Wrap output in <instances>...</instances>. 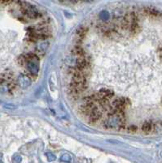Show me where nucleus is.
Instances as JSON below:
<instances>
[{
	"label": "nucleus",
	"instance_id": "obj_1",
	"mask_svg": "<svg viewBox=\"0 0 162 163\" xmlns=\"http://www.w3.org/2000/svg\"><path fill=\"white\" fill-rule=\"evenodd\" d=\"M25 65H26V69L29 72L28 75L30 77V78L37 77L38 72H39L38 64H36L34 61H29Z\"/></svg>",
	"mask_w": 162,
	"mask_h": 163
},
{
	"label": "nucleus",
	"instance_id": "obj_2",
	"mask_svg": "<svg viewBox=\"0 0 162 163\" xmlns=\"http://www.w3.org/2000/svg\"><path fill=\"white\" fill-rule=\"evenodd\" d=\"M88 27L85 26V25H82L80 27L79 29L77 30V33H76V44H82L83 43V40L84 39V37H86V35L88 32Z\"/></svg>",
	"mask_w": 162,
	"mask_h": 163
},
{
	"label": "nucleus",
	"instance_id": "obj_3",
	"mask_svg": "<svg viewBox=\"0 0 162 163\" xmlns=\"http://www.w3.org/2000/svg\"><path fill=\"white\" fill-rule=\"evenodd\" d=\"M102 118V112L98 109V107L96 106L93 110H91L90 115L88 116V120L90 124H95Z\"/></svg>",
	"mask_w": 162,
	"mask_h": 163
},
{
	"label": "nucleus",
	"instance_id": "obj_4",
	"mask_svg": "<svg viewBox=\"0 0 162 163\" xmlns=\"http://www.w3.org/2000/svg\"><path fill=\"white\" fill-rule=\"evenodd\" d=\"M143 13L147 16L151 18H160L162 16V13L154 8H144L143 9Z\"/></svg>",
	"mask_w": 162,
	"mask_h": 163
},
{
	"label": "nucleus",
	"instance_id": "obj_5",
	"mask_svg": "<svg viewBox=\"0 0 162 163\" xmlns=\"http://www.w3.org/2000/svg\"><path fill=\"white\" fill-rule=\"evenodd\" d=\"M16 83L18 84L21 88H26L29 86L31 84V78L29 75H24L21 74L17 78V82Z\"/></svg>",
	"mask_w": 162,
	"mask_h": 163
},
{
	"label": "nucleus",
	"instance_id": "obj_6",
	"mask_svg": "<svg viewBox=\"0 0 162 163\" xmlns=\"http://www.w3.org/2000/svg\"><path fill=\"white\" fill-rule=\"evenodd\" d=\"M97 96H98L99 99H110L113 96L114 92L112 90H109V89H101L99 91L96 93ZM98 99V100H99ZM98 102V101H97Z\"/></svg>",
	"mask_w": 162,
	"mask_h": 163
},
{
	"label": "nucleus",
	"instance_id": "obj_7",
	"mask_svg": "<svg viewBox=\"0 0 162 163\" xmlns=\"http://www.w3.org/2000/svg\"><path fill=\"white\" fill-rule=\"evenodd\" d=\"M141 130H142V131H143L144 133H151V132L155 131V122H153V121L151 120L144 122L142 124Z\"/></svg>",
	"mask_w": 162,
	"mask_h": 163
},
{
	"label": "nucleus",
	"instance_id": "obj_8",
	"mask_svg": "<svg viewBox=\"0 0 162 163\" xmlns=\"http://www.w3.org/2000/svg\"><path fill=\"white\" fill-rule=\"evenodd\" d=\"M72 52L73 54H74V55L77 56L78 57H79V56H86L85 50H84V48L82 47V45H80V44H76V45L74 46V47H73L72 50Z\"/></svg>",
	"mask_w": 162,
	"mask_h": 163
},
{
	"label": "nucleus",
	"instance_id": "obj_9",
	"mask_svg": "<svg viewBox=\"0 0 162 163\" xmlns=\"http://www.w3.org/2000/svg\"><path fill=\"white\" fill-rule=\"evenodd\" d=\"M139 29V25H138V21H131L130 22V27H129V30L131 34H136Z\"/></svg>",
	"mask_w": 162,
	"mask_h": 163
},
{
	"label": "nucleus",
	"instance_id": "obj_10",
	"mask_svg": "<svg viewBox=\"0 0 162 163\" xmlns=\"http://www.w3.org/2000/svg\"><path fill=\"white\" fill-rule=\"evenodd\" d=\"M138 126L134 125V124H132V125H128L126 126L125 131H127V132H130V133H134V132L138 131Z\"/></svg>",
	"mask_w": 162,
	"mask_h": 163
},
{
	"label": "nucleus",
	"instance_id": "obj_11",
	"mask_svg": "<svg viewBox=\"0 0 162 163\" xmlns=\"http://www.w3.org/2000/svg\"><path fill=\"white\" fill-rule=\"evenodd\" d=\"M60 161H64V162H71V157H70L69 154H64V155L60 158Z\"/></svg>",
	"mask_w": 162,
	"mask_h": 163
},
{
	"label": "nucleus",
	"instance_id": "obj_12",
	"mask_svg": "<svg viewBox=\"0 0 162 163\" xmlns=\"http://www.w3.org/2000/svg\"><path fill=\"white\" fill-rule=\"evenodd\" d=\"M46 156H47V160L49 161H53L56 160V156L54 155L53 153H51V152H47Z\"/></svg>",
	"mask_w": 162,
	"mask_h": 163
},
{
	"label": "nucleus",
	"instance_id": "obj_13",
	"mask_svg": "<svg viewBox=\"0 0 162 163\" xmlns=\"http://www.w3.org/2000/svg\"><path fill=\"white\" fill-rule=\"evenodd\" d=\"M14 161H15L16 163L21 162V161H22L21 157H20V156H16V157L14 158Z\"/></svg>",
	"mask_w": 162,
	"mask_h": 163
},
{
	"label": "nucleus",
	"instance_id": "obj_14",
	"mask_svg": "<svg viewBox=\"0 0 162 163\" xmlns=\"http://www.w3.org/2000/svg\"><path fill=\"white\" fill-rule=\"evenodd\" d=\"M12 0H0V4H8L10 3Z\"/></svg>",
	"mask_w": 162,
	"mask_h": 163
},
{
	"label": "nucleus",
	"instance_id": "obj_15",
	"mask_svg": "<svg viewBox=\"0 0 162 163\" xmlns=\"http://www.w3.org/2000/svg\"><path fill=\"white\" fill-rule=\"evenodd\" d=\"M4 107L5 108H10V109H14V106H12V105H9V104H6V105H4Z\"/></svg>",
	"mask_w": 162,
	"mask_h": 163
},
{
	"label": "nucleus",
	"instance_id": "obj_16",
	"mask_svg": "<svg viewBox=\"0 0 162 163\" xmlns=\"http://www.w3.org/2000/svg\"><path fill=\"white\" fill-rule=\"evenodd\" d=\"M161 104H162V101H161Z\"/></svg>",
	"mask_w": 162,
	"mask_h": 163
}]
</instances>
